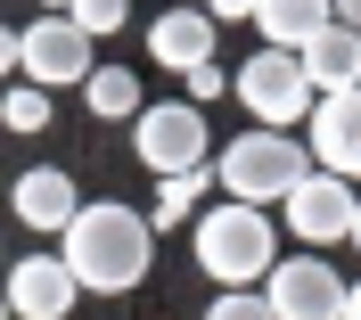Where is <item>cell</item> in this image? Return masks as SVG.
Segmentation results:
<instances>
[{
  "label": "cell",
  "mask_w": 361,
  "mask_h": 320,
  "mask_svg": "<svg viewBox=\"0 0 361 320\" xmlns=\"http://www.w3.org/2000/svg\"><path fill=\"white\" fill-rule=\"evenodd\" d=\"M66 271L82 279V296H132L148 263H157V214L123 206V197H90L66 230H58Z\"/></svg>",
  "instance_id": "6da1fadb"
},
{
  "label": "cell",
  "mask_w": 361,
  "mask_h": 320,
  "mask_svg": "<svg viewBox=\"0 0 361 320\" xmlns=\"http://www.w3.org/2000/svg\"><path fill=\"white\" fill-rule=\"evenodd\" d=\"M189 247H197V271L214 288H263L271 263H279V230L247 197H214L197 214V230H189Z\"/></svg>",
  "instance_id": "7a4b0ae2"
},
{
  "label": "cell",
  "mask_w": 361,
  "mask_h": 320,
  "mask_svg": "<svg viewBox=\"0 0 361 320\" xmlns=\"http://www.w3.org/2000/svg\"><path fill=\"white\" fill-rule=\"evenodd\" d=\"M222 197H247V206H288V189L312 173V140L295 132H271V123H255V132L222 140Z\"/></svg>",
  "instance_id": "3957f363"
},
{
  "label": "cell",
  "mask_w": 361,
  "mask_h": 320,
  "mask_svg": "<svg viewBox=\"0 0 361 320\" xmlns=\"http://www.w3.org/2000/svg\"><path fill=\"white\" fill-rule=\"evenodd\" d=\"M238 107L255 115V123H271V132H295V123H312V107H320V91H312V74H304V58L295 49H255L247 66H238Z\"/></svg>",
  "instance_id": "277c9868"
},
{
  "label": "cell",
  "mask_w": 361,
  "mask_h": 320,
  "mask_svg": "<svg viewBox=\"0 0 361 320\" xmlns=\"http://www.w3.org/2000/svg\"><path fill=\"white\" fill-rule=\"evenodd\" d=\"M132 156L148 164V173H197L205 164V107L197 99H157V107H140L132 123Z\"/></svg>",
  "instance_id": "5b68a950"
},
{
  "label": "cell",
  "mask_w": 361,
  "mask_h": 320,
  "mask_svg": "<svg viewBox=\"0 0 361 320\" xmlns=\"http://www.w3.org/2000/svg\"><path fill=\"white\" fill-rule=\"evenodd\" d=\"M263 296L279 320H345V296H353V279L329 263V254H279L263 279Z\"/></svg>",
  "instance_id": "8992f818"
},
{
  "label": "cell",
  "mask_w": 361,
  "mask_h": 320,
  "mask_svg": "<svg viewBox=\"0 0 361 320\" xmlns=\"http://www.w3.org/2000/svg\"><path fill=\"white\" fill-rule=\"evenodd\" d=\"M90 33L66 17V8H42V17L25 25V82H42V91H66V82H90Z\"/></svg>",
  "instance_id": "52a82bcc"
},
{
  "label": "cell",
  "mask_w": 361,
  "mask_h": 320,
  "mask_svg": "<svg viewBox=\"0 0 361 320\" xmlns=\"http://www.w3.org/2000/svg\"><path fill=\"white\" fill-rule=\"evenodd\" d=\"M353 214H361L353 181L329 173V164H312V173L288 189V230L304 238V247H337V238H353Z\"/></svg>",
  "instance_id": "ba28073f"
},
{
  "label": "cell",
  "mask_w": 361,
  "mask_h": 320,
  "mask_svg": "<svg viewBox=\"0 0 361 320\" xmlns=\"http://www.w3.org/2000/svg\"><path fill=\"white\" fill-rule=\"evenodd\" d=\"M304 140H312V164H329V173H345V181H361V82L320 99L312 123H304Z\"/></svg>",
  "instance_id": "9c48e42d"
},
{
  "label": "cell",
  "mask_w": 361,
  "mask_h": 320,
  "mask_svg": "<svg viewBox=\"0 0 361 320\" xmlns=\"http://www.w3.org/2000/svg\"><path fill=\"white\" fill-rule=\"evenodd\" d=\"M74 296H82V279L66 271V254H25L8 271V312L17 320H66Z\"/></svg>",
  "instance_id": "30bf717a"
},
{
  "label": "cell",
  "mask_w": 361,
  "mask_h": 320,
  "mask_svg": "<svg viewBox=\"0 0 361 320\" xmlns=\"http://www.w3.org/2000/svg\"><path fill=\"white\" fill-rule=\"evenodd\" d=\"M148 49H157V66L197 74L205 58H222V17H214V8H164V17L148 25Z\"/></svg>",
  "instance_id": "8fae6325"
},
{
  "label": "cell",
  "mask_w": 361,
  "mask_h": 320,
  "mask_svg": "<svg viewBox=\"0 0 361 320\" xmlns=\"http://www.w3.org/2000/svg\"><path fill=\"white\" fill-rule=\"evenodd\" d=\"M8 206H17L25 230H66L74 214H82V189H74V173H58V164H33V173H17Z\"/></svg>",
  "instance_id": "7c38bea8"
},
{
  "label": "cell",
  "mask_w": 361,
  "mask_h": 320,
  "mask_svg": "<svg viewBox=\"0 0 361 320\" xmlns=\"http://www.w3.org/2000/svg\"><path fill=\"white\" fill-rule=\"evenodd\" d=\"M295 58H304V74H312V91H320V99H329V91H353V82H361V33H353L345 17L329 25V33H312Z\"/></svg>",
  "instance_id": "4fadbf2b"
},
{
  "label": "cell",
  "mask_w": 361,
  "mask_h": 320,
  "mask_svg": "<svg viewBox=\"0 0 361 320\" xmlns=\"http://www.w3.org/2000/svg\"><path fill=\"white\" fill-rule=\"evenodd\" d=\"M337 25V0H263L255 8V33H263L271 49H304L312 33H329Z\"/></svg>",
  "instance_id": "5bb4252c"
},
{
  "label": "cell",
  "mask_w": 361,
  "mask_h": 320,
  "mask_svg": "<svg viewBox=\"0 0 361 320\" xmlns=\"http://www.w3.org/2000/svg\"><path fill=\"white\" fill-rule=\"evenodd\" d=\"M82 91H90V115L99 123H140V74L132 66H99Z\"/></svg>",
  "instance_id": "9a60e30c"
},
{
  "label": "cell",
  "mask_w": 361,
  "mask_h": 320,
  "mask_svg": "<svg viewBox=\"0 0 361 320\" xmlns=\"http://www.w3.org/2000/svg\"><path fill=\"white\" fill-rule=\"evenodd\" d=\"M205 189H222V173H214V164H197V173H164V181H157V230L189 222V214L205 206Z\"/></svg>",
  "instance_id": "2e32d148"
},
{
  "label": "cell",
  "mask_w": 361,
  "mask_h": 320,
  "mask_svg": "<svg viewBox=\"0 0 361 320\" xmlns=\"http://www.w3.org/2000/svg\"><path fill=\"white\" fill-rule=\"evenodd\" d=\"M0 123H8V132H42V123H49V91L17 74V82H8V99H0Z\"/></svg>",
  "instance_id": "e0dca14e"
},
{
  "label": "cell",
  "mask_w": 361,
  "mask_h": 320,
  "mask_svg": "<svg viewBox=\"0 0 361 320\" xmlns=\"http://www.w3.org/2000/svg\"><path fill=\"white\" fill-rule=\"evenodd\" d=\"M205 320H279V312H271L263 288H222V296L205 304Z\"/></svg>",
  "instance_id": "ac0fdd59"
},
{
  "label": "cell",
  "mask_w": 361,
  "mask_h": 320,
  "mask_svg": "<svg viewBox=\"0 0 361 320\" xmlns=\"http://www.w3.org/2000/svg\"><path fill=\"white\" fill-rule=\"evenodd\" d=\"M66 17H74V25H82L90 42H99V33H123V17H132V0H74Z\"/></svg>",
  "instance_id": "d6986e66"
},
{
  "label": "cell",
  "mask_w": 361,
  "mask_h": 320,
  "mask_svg": "<svg viewBox=\"0 0 361 320\" xmlns=\"http://www.w3.org/2000/svg\"><path fill=\"white\" fill-rule=\"evenodd\" d=\"M189 82V99H222V82H238V74H222V58H205L197 74H180Z\"/></svg>",
  "instance_id": "ffe728a7"
},
{
  "label": "cell",
  "mask_w": 361,
  "mask_h": 320,
  "mask_svg": "<svg viewBox=\"0 0 361 320\" xmlns=\"http://www.w3.org/2000/svg\"><path fill=\"white\" fill-rule=\"evenodd\" d=\"M0 66H8V74H25V25H17V33H0Z\"/></svg>",
  "instance_id": "44dd1931"
},
{
  "label": "cell",
  "mask_w": 361,
  "mask_h": 320,
  "mask_svg": "<svg viewBox=\"0 0 361 320\" xmlns=\"http://www.w3.org/2000/svg\"><path fill=\"white\" fill-rule=\"evenodd\" d=\"M205 8H214V17L230 25V17H255V8H263V0H205Z\"/></svg>",
  "instance_id": "7402d4cb"
},
{
  "label": "cell",
  "mask_w": 361,
  "mask_h": 320,
  "mask_svg": "<svg viewBox=\"0 0 361 320\" xmlns=\"http://www.w3.org/2000/svg\"><path fill=\"white\" fill-rule=\"evenodd\" d=\"M337 17H345V25H353V33H361V0H337Z\"/></svg>",
  "instance_id": "603a6c76"
},
{
  "label": "cell",
  "mask_w": 361,
  "mask_h": 320,
  "mask_svg": "<svg viewBox=\"0 0 361 320\" xmlns=\"http://www.w3.org/2000/svg\"><path fill=\"white\" fill-rule=\"evenodd\" d=\"M345 320H361V279H353V296H345Z\"/></svg>",
  "instance_id": "cb8c5ba5"
},
{
  "label": "cell",
  "mask_w": 361,
  "mask_h": 320,
  "mask_svg": "<svg viewBox=\"0 0 361 320\" xmlns=\"http://www.w3.org/2000/svg\"><path fill=\"white\" fill-rule=\"evenodd\" d=\"M42 8H74V0H42Z\"/></svg>",
  "instance_id": "d4e9b609"
},
{
  "label": "cell",
  "mask_w": 361,
  "mask_h": 320,
  "mask_svg": "<svg viewBox=\"0 0 361 320\" xmlns=\"http://www.w3.org/2000/svg\"><path fill=\"white\" fill-rule=\"evenodd\" d=\"M353 247H361V214H353Z\"/></svg>",
  "instance_id": "484cf974"
}]
</instances>
